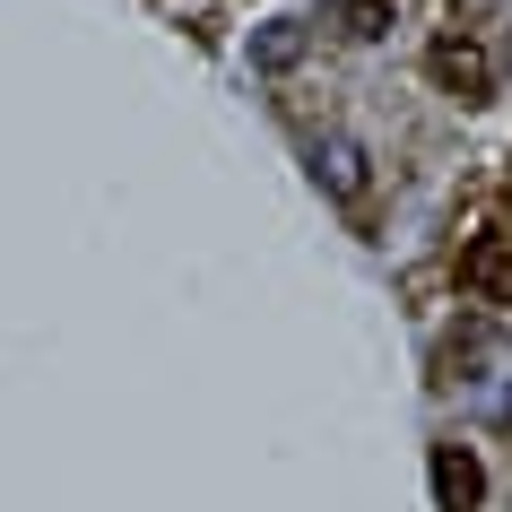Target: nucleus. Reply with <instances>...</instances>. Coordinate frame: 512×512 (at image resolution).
<instances>
[{"instance_id": "f257e3e1", "label": "nucleus", "mask_w": 512, "mask_h": 512, "mask_svg": "<svg viewBox=\"0 0 512 512\" xmlns=\"http://www.w3.org/2000/svg\"><path fill=\"white\" fill-rule=\"evenodd\" d=\"M426 70H434V87H452L460 105H478L486 87H495V79H486V53L469 44V35H434V44H426Z\"/></svg>"}, {"instance_id": "f03ea898", "label": "nucleus", "mask_w": 512, "mask_h": 512, "mask_svg": "<svg viewBox=\"0 0 512 512\" xmlns=\"http://www.w3.org/2000/svg\"><path fill=\"white\" fill-rule=\"evenodd\" d=\"M434 504L443 512H478L486 504V469L469 443H434Z\"/></svg>"}, {"instance_id": "7ed1b4c3", "label": "nucleus", "mask_w": 512, "mask_h": 512, "mask_svg": "<svg viewBox=\"0 0 512 512\" xmlns=\"http://www.w3.org/2000/svg\"><path fill=\"white\" fill-rule=\"evenodd\" d=\"M460 287L486 304H512V235H478L460 252Z\"/></svg>"}, {"instance_id": "20e7f679", "label": "nucleus", "mask_w": 512, "mask_h": 512, "mask_svg": "<svg viewBox=\"0 0 512 512\" xmlns=\"http://www.w3.org/2000/svg\"><path fill=\"white\" fill-rule=\"evenodd\" d=\"M313 183H322L330 200H365V148H356V139H322V148H313Z\"/></svg>"}, {"instance_id": "39448f33", "label": "nucleus", "mask_w": 512, "mask_h": 512, "mask_svg": "<svg viewBox=\"0 0 512 512\" xmlns=\"http://www.w3.org/2000/svg\"><path fill=\"white\" fill-rule=\"evenodd\" d=\"M296 61H304V18H270V27L252 35V70L278 79V70H296Z\"/></svg>"}, {"instance_id": "423d86ee", "label": "nucleus", "mask_w": 512, "mask_h": 512, "mask_svg": "<svg viewBox=\"0 0 512 512\" xmlns=\"http://www.w3.org/2000/svg\"><path fill=\"white\" fill-rule=\"evenodd\" d=\"M330 27L348 44H382L391 35V0H330Z\"/></svg>"}]
</instances>
